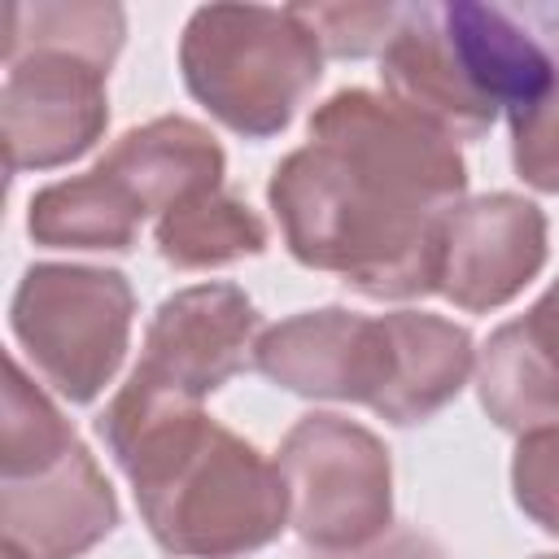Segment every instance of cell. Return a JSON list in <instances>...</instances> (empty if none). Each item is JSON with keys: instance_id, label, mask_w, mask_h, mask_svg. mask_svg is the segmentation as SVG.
I'll list each match as a JSON object with an SVG mask.
<instances>
[{"instance_id": "5b68a950", "label": "cell", "mask_w": 559, "mask_h": 559, "mask_svg": "<svg viewBox=\"0 0 559 559\" xmlns=\"http://www.w3.org/2000/svg\"><path fill=\"white\" fill-rule=\"evenodd\" d=\"M485 406L502 424H533L559 411V288L493 336L485 358Z\"/></svg>"}, {"instance_id": "8992f818", "label": "cell", "mask_w": 559, "mask_h": 559, "mask_svg": "<svg viewBox=\"0 0 559 559\" xmlns=\"http://www.w3.org/2000/svg\"><path fill=\"white\" fill-rule=\"evenodd\" d=\"M262 227L240 205H188L162 223V253L175 262H218L240 249H258Z\"/></svg>"}, {"instance_id": "52a82bcc", "label": "cell", "mask_w": 559, "mask_h": 559, "mask_svg": "<svg viewBox=\"0 0 559 559\" xmlns=\"http://www.w3.org/2000/svg\"><path fill=\"white\" fill-rule=\"evenodd\" d=\"M314 35L328 39L332 52H367L384 39V31H397L402 9H293Z\"/></svg>"}, {"instance_id": "6da1fadb", "label": "cell", "mask_w": 559, "mask_h": 559, "mask_svg": "<svg viewBox=\"0 0 559 559\" xmlns=\"http://www.w3.org/2000/svg\"><path fill=\"white\" fill-rule=\"evenodd\" d=\"M559 61L533 39L528 17L485 4L402 9L384 57V83L397 105L424 109V122L485 131L498 109L520 122L555 87Z\"/></svg>"}, {"instance_id": "277c9868", "label": "cell", "mask_w": 559, "mask_h": 559, "mask_svg": "<svg viewBox=\"0 0 559 559\" xmlns=\"http://www.w3.org/2000/svg\"><path fill=\"white\" fill-rule=\"evenodd\" d=\"M13 328L31 345V354L44 362V371L57 380V389L83 402L100 389V380H109V371L122 354L127 293L87 319H66V306L57 301V293L39 266L26 275V284L17 293Z\"/></svg>"}, {"instance_id": "3957f363", "label": "cell", "mask_w": 559, "mask_h": 559, "mask_svg": "<svg viewBox=\"0 0 559 559\" xmlns=\"http://www.w3.org/2000/svg\"><path fill=\"white\" fill-rule=\"evenodd\" d=\"M100 118V61L66 48L9 61L4 127L13 166H48L79 153L92 144Z\"/></svg>"}, {"instance_id": "7a4b0ae2", "label": "cell", "mask_w": 559, "mask_h": 559, "mask_svg": "<svg viewBox=\"0 0 559 559\" xmlns=\"http://www.w3.org/2000/svg\"><path fill=\"white\" fill-rule=\"evenodd\" d=\"M183 74L223 122L271 135L319 79L314 31L293 9H201L183 39Z\"/></svg>"}]
</instances>
